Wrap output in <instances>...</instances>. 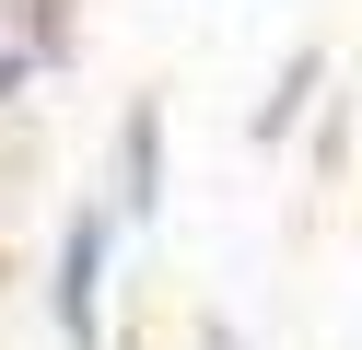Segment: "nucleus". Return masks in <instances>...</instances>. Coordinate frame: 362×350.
<instances>
[{
  "mask_svg": "<svg viewBox=\"0 0 362 350\" xmlns=\"http://www.w3.org/2000/svg\"><path fill=\"white\" fill-rule=\"evenodd\" d=\"M94 245H105V222H71V269H59V315H71V339H94Z\"/></svg>",
  "mask_w": 362,
  "mask_h": 350,
  "instance_id": "1",
  "label": "nucleus"
}]
</instances>
